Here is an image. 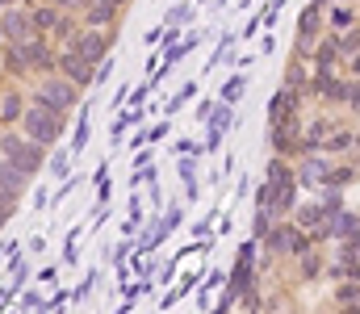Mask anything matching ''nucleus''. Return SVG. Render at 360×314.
I'll return each mask as SVG.
<instances>
[{"label": "nucleus", "mask_w": 360, "mask_h": 314, "mask_svg": "<svg viewBox=\"0 0 360 314\" xmlns=\"http://www.w3.org/2000/svg\"><path fill=\"white\" fill-rule=\"evenodd\" d=\"M68 126H72V113H68V109H42V105H25V113H21V134H30V138H34V143H42L46 151L63 143Z\"/></svg>", "instance_id": "obj_2"}, {"label": "nucleus", "mask_w": 360, "mask_h": 314, "mask_svg": "<svg viewBox=\"0 0 360 314\" xmlns=\"http://www.w3.org/2000/svg\"><path fill=\"white\" fill-rule=\"evenodd\" d=\"M55 72H63L72 84H80V89H89L92 84V72H96V63H89L84 55H76V51H68V46H59V59H55Z\"/></svg>", "instance_id": "obj_9"}, {"label": "nucleus", "mask_w": 360, "mask_h": 314, "mask_svg": "<svg viewBox=\"0 0 360 314\" xmlns=\"http://www.w3.org/2000/svg\"><path fill=\"white\" fill-rule=\"evenodd\" d=\"M164 134H168V126H164V122H160V126H155V130H151V134H147V143H160V138H164Z\"/></svg>", "instance_id": "obj_28"}, {"label": "nucleus", "mask_w": 360, "mask_h": 314, "mask_svg": "<svg viewBox=\"0 0 360 314\" xmlns=\"http://www.w3.org/2000/svg\"><path fill=\"white\" fill-rule=\"evenodd\" d=\"M46 172H51V181H68V176H72V151L51 147V155H46Z\"/></svg>", "instance_id": "obj_14"}, {"label": "nucleus", "mask_w": 360, "mask_h": 314, "mask_svg": "<svg viewBox=\"0 0 360 314\" xmlns=\"http://www.w3.org/2000/svg\"><path fill=\"white\" fill-rule=\"evenodd\" d=\"M46 247H51V239H46V235H34V239H30V251H34V256H38V251H46Z\"/></svg>", "instance_id": "obj_25"}, {"label": "nucleus", "mask_w": 360, "mask_h": 314, "mask_svg": "<svg viewBox=\"0 0 360 314\" xmlns=\"http://www.w3.org/2000/svg\"><path fill=\"white\" fill-rule=\"evenodd\" d=\"M0 155L13 159V164L34 181V176L46 172V155H51V151H46L42 143H34L30 134H21V126H0Z\"/></svg>", "instance_id": "obj_1"}, {"label": "nucleus", "mask_w": 360, "mask_h": 314, "mask_svg": "<svg viewBox=\"0 0 360 314\" xmlns=\"http://www.w3.org/2000/svg\"><path fill=\"white\" fill-rule=\"evenodd\" d=\"M264 243H269L272 251H306V243H302V235L293 226H272L269 235H264Z\"/></svg>", "instance_id": "obj_12"}, {"label": "nucleus", "mask_w": 360, "mask_h": 314, "mask_svg": "<svg viewBox=\"0 0 360 314\" xmlns=\"http://www.w3.org/2000/svg\"><path fill=\"white\" fill-rule=\"evenodd\" d=\"M80 30V17L76 13H59V21H55V30H51V38H55V46H68V38Z\"/></svg>", "instance_id": "obj_16"}, {"label": "nucleus", "mask_w": 360, "mask_h": 314, "mask_svg": "<svg viewBox=\"0 0 360 314\" xmlns=\"http://www.w3.org/2000/svg\"><path fill=\"white\" fill-rule=\"evenodd\" d=\"M8 4H25V0H0V8H8Z\"/></svg>", "instance_id": "obj_31"}, {"label": "nucleus", "mask_w": 360, "mask_h": 314, "mask_svg": "<svg viewBox=\"0 0 360 314\" xmlns=\"http://www.w3.org/2000/svg\"><path fill=\"white\" fill-rule=\"evenodd\" d=\"M25 105H30V84L4 80V84H0V126H21Z\"/></svg>", "instance_id": "obj_6"}, {"label": "nucleus", "mask_w": 360, "mask_h": 314, "mask_svg": "<svg viewBox=\"0 0 360 314\" xmlns=\"http://www.w3.org/2000/svg\"><path fill=\"white\" fill-rule=\"evenodd\" d=\"M30 189V176L13 164V159H4L0 155V202L13 209H21V193Z\"/></svg>", "instance_id": "obj_8"}, {"label": "nucleus", "mask_w": 360, "mask_h": 314, "mask_svg": "<svg viewBox=\"0 0 360 314\" xmlns=\"http://www.w3.org/2000/svg\"><path fill=\"white\" fill-rule=\"evenodd\" d=\"M76 243H80V226L68 235V247H63V260H68V264H76V260H80V247H76Z\"/></svg>", "instance_id": "obj_21"}, {"label": "nucleus", "mask_w": 360, "mask_h": 314, "mask_svg": "<svg viewBox=\"0 0 360 314\" xmlns=\"http://www.w3.org/2000/svg\"><path fill=\"white\" fill-rule=\"evenodd\" d=\"M68 302H72V294H68V289H59V294H55V298H46V302H42V310H63V306H68Z\"/></svg>", "instance_id": "obj_22"}, {"label": "nucleus", "mask_w": 360, "mask_h": 314, "mask_svg": "<svg viewBox=\"0 0 360 314\" xmlns=\"http://www.w3.org/2000/svg\"><path fill=\"white\" fill-rule=\"evenodd\" d=\"M46 206H51V189L38 185V189H34V209H46Z\"/></svg>", "instance_id": "obj_24"}, {"label": "nucleus", "mask_w": 360, "mask_h": 314, "mask_svg": "<svg viewBox=\"0 0 360 314\" xmlns=\"http://www.w3.org/2000/svg\"><path fill=\"white\" fill-rule=\"evenodd\" d=\"M105 4H113L117 13H126V4H130V0H105Z\"/></svg>", "instance_id": "obj_30"}, {"label": "nucleus", "mask_w": 360, "mask_h": 314, "mask_svg": "<svg viewBox=\"0 0 360 314\" xmlns=\"http://www.w3.org/2000/svg\"><path fill=\"white\" fill-rule=\"evenodd\" d=\"M4 13V38L8 42H25V38H34L38 30H34V17H30V4H8V8H0Z\"/></svg>", "instance_id": "obj_10"}, {"label": "nucleus", "mask_w": 360, "mask_h": 314, "mask_svg": "<svg viewBox=\"0 0 360 314\" xmlns=\"http://www.w3.org/2000/svg\"><path fill=\"white\" fill-rule=\"evenodd\" d=\"M0 76H4V80H21V84H34V80H38L21 42H8V38L0 42Z\"/></svg>", "instance_id": "obj_5"}, {"label": "nucleus", "mask_w": 360, "mask_h": 314, "mask_svg": "<svg viewBox=\"0 0 360 314\" xmlns=\"http://www.w3.org/2000/svg\"><path fill=\"white\" fill-rule=\"evenodd\" d=\"M117 21H122V13L105 0H89V8L80 13V25H89V30H117Z\"/></svg>", "instance_id": "obj_11"}, {"label": "nucleus", "mask_w": 360, "mask_h": 314, "mask_svg": "<svg viewBox=\"0 0 360 314\" xmlns=\"http://www.w3.org/2000/svg\"><path fill=\"white\" fill-rule=\"evenodd\" d=\"M239 93H243V76H235V80H231V84L222 89V101H226V105H231V101H239Z\"/></svg>", "instance_id": "obj_23"}, {"label": "nucleus", "mask_w": 360, "mask_h": 314, "mask_svg": "<svg viewBox=\"0 0 360 314\" xmlns=\"http://www.w3.org/2000/svg\"><path fill=\"white\" fill-rule=\"evenodd\" d=\"M34 281H38L42 289H46V285H59V264H46V268H38V273H34Z\"/></svg>", "instance_id": "obj_20"}, {"label": "nucleus", "mask_w": 360, "mask_h": 314, "mask_svg": "<svg viewBox=\"0 0 360 314\" xmlns=\"http://www.w3.org/2000/svg\"><path fill=\"white\" fill-rule=\"evenodd\" d=\"M25 4H34V0H25Z\"/></svg>", "instance_id": "obj_37"}, {"label": "nucleus", "mask_w": 360, "mask_h": 314, "mask_svg": "<svg viewBox=\"0 0 360 314\" xmlns=\"http://www.w3.org/2000/svg\"><path fill=\"white\" fill-rule=\"evenodd\" d=\"M272 230V209H256V218H252V239H260V243H264V235H269Z\"/></svg>", "instance_id": "obj_18"}, {"label": "nucleus", "mask_w": 360, "mask_h": 314, "mask_svg": "<svg viewBox=\"0 0 360 314\" xmlns=\"http://www.w3.org/2000/svg\"><path fill=\"white\" fill-rule=\"evenodd\" d=\"M356 76H360V59H356Z\"/></svg>", "instance_id": "obj_35"}, {"label": "nucleus", "mask_w": 360, "mask_h": 314, "mask_svg": "<svg viewBox=\"0 0 360 314\" xmlns=\"http://www.w3.org/2000/svg\"><path fill=\"white\" fill-rule=\"evenodd\" d=\"M289 109H293V93H276V97H272V122H281Z\"/></svg>", "instance_id": "obj_19"}, {"label": "nucleus", "mask_w": 360, "mask_h": 314, "mask_svg": "<svg viewBox=\"0 0 360 314\" xmlns=\"http://www.w3.org/2000/svg\"><path fill=\"white\" fill-rule=\"evenodd\" d=\"M113 38H117V30H89V25H80V30L68 38V51L84 55L89 63H101V59L113 51Z\"/></svg>", "instance_id": "obj_4"}, {"label": "nucleus", "mask_w": 360, "mask_h": 314, "mask_svg": "<svg viewBox=\"0 0 360 314\" xmlns=\"http://www.w3.org/2000/svg\"><path fill=\"white\" fill-rule=\"evenodd\" d=\"M352 101H356V105H360V89H356V93H352Z\"/></svg>", "instance_id": "obj_33"}, {"label": "nucleus", "mask_w": 360, "mask_h": 314, "mask_svg": "<svg viewBox=\"0 0 360 314\" xmlns=\"http://www.w3.org/2000/svg\"><path fill=\"white\" fill-rule=\"evenodd\" d=\"M84 101V89L80 84H72L63 72H46V76H38L34 84H30V105H42V109H68V113H76Z\"/></svg>", "instance_id": "obj_3"}, {"label": "nucleus", "mask_w": 360, "mask_h": 314, "mask_svg": "<svg viewBox=\"0 0 360 314\" xmlns=\"http://www.w3.org/2000/svg\"><path fill=\"white\" fill-rule=\"evenodd\" d=\"M89 130H92V122H89V109H76V130H72V159L84 151V143H89Z\"/></svg>", "instance_id": "obj_15"}, {"label": "nucleus", "mask_w": 360, "mask_h": 314, "mask_svg": "<svg viewBox=\"0 0 360 314\" xmlns=\"http://www.w3.org/2000/svg\"><path fill=\"white\" fill-rule=\"evenodd\" d=\"M21 46H25V55H30V67H34V76H46V72H55L59 46H55V38H51V34H34V38H25Z\"/></svg>", "instance_id": "obj_7"}, {"label": "nucleus", "mask_w": 360, "mask_h": 314, "mask_svg": "<svg viewBox=\"0 0 360 314\" xmlns=\"http://www.w3.org/2000/svg\"><path fill=\"white\" fill-rule=\"evenodd\" d=\"M0 42H4V13H0Z\"/></svg>", "instance_id": "obj_32"}, {"label": "nucleus", "mask_w": 360, "mask_h": 314, "mask_svg": "<svg viewBox=\"0 0 360 314\" xmlns=\"http://www.w3.org/2000/svg\"><path fill=\"white\" fill-rule=\"evenodd\" d=\"M13 222V209H0V235H4V226Z\"/></svg>", "instance_id": "obj_29"}, {"label": "nucleus", "mask_w": 360, "mask_h": 314, "mask_svg": "<svg viewBox=\"0 0 360 314\" xmlns=\"http://www.w3.org/2000/svg\"><path fill=\"white\" fill-rule=\"evenodd\" d=\"M42 289H30V285H21L17 294H13V306H21V310H42Z\"/></svg>", "instance_id": "obj_17"}, {"label": "nucleus", "mask_w": 360, "mask_h": 314, "mask_svg": "<svg viewBox=\"0 0 360 314\" xmlns=\"http://www.w3.org/2000/svg\"><path fill=\"white\" fill-rule=\"evenodd\" d=\"M184 17H193V8H188V4H176V8H172V17H168V21H184Z\"/></svg>", "instance_id": "obj_26"}, {"label": "nucleus", "mask_w": 360, "mask_h": 314, "mask_svg": "<svg viewBox=\"0 0 360 314\" xmlns=\"http://www.w3.org/2000/svg\"><path fill=\"white\" fill-rule=\"evenodd\" d=\"M0 209H13V206H4V202H0ZM13 214H17V209H13Z\"/></svg>", "instance_id": "obj_34"}, {"label": "nucleus", "mask_w": 360, "mask_h": 314, "mask_svg": "<svg viewBox=\"0 0 360 314\" xmlns=\"http://www.w3.org/2000/svg\"><path fill=\"white\" fill-rule=\"evenodd\" d=\"M0 84H4V76H0Z\"/></svg>", "instance_id": "obj_36"}, {"label": "nucleus", "mask_w": 360, "mask_h": 314, "mask_svg": "<svg viewBox=\"0 0 360 314\" xmlns=\"http://www.w3.org/2000/svg\"><path fill=\"white\" fill-rule=\"evenodd\" d=\"M13 306V289L8 285H0V310H8Z\"/></svg>", "instance_id": "obj_27"}, {"label": "nucleus", "mask_w": 360, "mask_h": 314, "mask_svg": "<svg viewBox=\"0 0 360 314\" xmlns=\"http://www.w3.org/2000/svg\"><path fill=\"white\" fill-rule=\"evenodd\" d=\"M59 13H63V8H59L55 0H34V4H30V17H34V30H38V34H51L55 21H59Z\"/></svg>", "instance_id": "obj_13"}]
</instances>
